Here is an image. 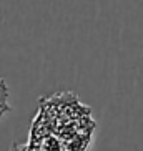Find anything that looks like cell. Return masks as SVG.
<instances>
[{
	"instance_id": "cell-1",
	"label": "cell",
	"mask_w": 143,
	"mask_h": 151,
	"mask_svg": "<svg viewBox=\"0 0 143 151\" xmlns=\"http://www.w3.org/2000/svg\"><path fill=\"white\" fill-rule=\"evenodd\" d=\"M10 111L9 105V86L5 83L4 78H0V116H4L5 113Z\"/></svg>"
}]
</instances>
